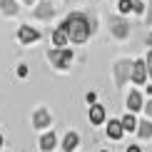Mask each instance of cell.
<instances>
[{"mask_svg":"<svg viewBox=\"0 0 152 152\" xmlns=\"http://www.w3.org/2000/svg\"><path fill=\"white\" fill-rule=\"evenodd\" d=\"M48 58L55 62V65H60V67H67L72 62V53L70 50H50L48 53Z\"/></svg>","mask_w":152,"mask_h":152,"instance_id":"cell-3","label":"cell"},{"mask_svg":"<svg viewBox=\"0 0 152 152\" xmlns=\"http://www.w3.org/2000/svg\"><path fill=\"white\" fill-rule=\"evenodd\" d=\"M105 120V110H102V105H92L90 107V122L92 125H100Z\"/></svg>","mask_w":152,"mask_h":152,"instance_id":"cell-8","label":"cell"},{"mask_svg":"<svg viewBox=\"0 0 152 152\" xmlns=\"http://www.w3.org/2000/svg\"><path fill=\"white\" fill-rule=\"evenodd\" d=\"M127 110H130V115H132V112H137V110H142V95L137 92V90H132L127 95Z\"/></svg>","mask_w":152,"mask_h":152,"instance_id":"cell-6","label":"cell"},{"mask_svg":"<svg viewBox=\"0 0 152 152\" xmlns=\"http://www.w3.org/2000/svg\"><path fill=\"white\" fill-rule=\"evenodd\" d=\"M147 20H150V25H152V3H150V12H147Z\"/></svg>","mask_w":152,"mask_h":152,"instance_id":"cell-22","label":"cell"},{"mask_svg":"<svg viewBox=\"0 0 152 152\" xmlns=\"http://www.w3.org/2000/svg\"><path fill=\"white\" fill-rule=\"evenodd\" d=\"M0 5H3V12H5V15H15V12H18V5L12 3V0H0Z\"/></svg>","mask_w":152,"mask_h":152,"instance_id":"cell-14","label":"cell"},{"mask_svg":"<svg viewBox=\"0 0 152 152\" xmlns=\"http://www.w3.org/2000/svg\"><path fill=\"white\" fill-rule=\"evenodd\" d=\"M18 37H20V42H35L37 37H40V33H37L35 28H30V25H23L20 33H18Z\"/></svg>","mask_w":152,"mask_h":152,"instance_id":"cell-5","label":"cell"},{"mask_svg":"<svg viewBox=\"0 0 152 152\" xmlns=\"http://www.w3.org/2000/svg\"><path fill=\"white\" fill-rule=\"evenodd\" d=\"M147 42H150V45H152V35H150V37H147Z\"/></svg>","mask_w":152,"mask_h":152,"instance_id":"cell-24","label":"cell"},{"mask_svg":"<svg viewBox=\"0 0 152 152\" xmlns=\"http://www.w3.org/2000/svg\"><path fill=\"white\" fill-rule=\"evenodd\" d=\"M145 65H147V72L152 75V50H150V55H147V60H145Z\"/></svg>","mask_w":152,"mask_h":152,"instance_id":"cell-19","label":"cell"},{"mask_svg":"<svg viewBox=\"0 0 152 152\" xmlns=\"http://www.w3.org/2000/svg\"><path fill=\"white\" fill-rule=\"evenodd\" d=\"M33 122H35V127H48V125H50V115L45 110H37L35 117H33Z\"/></svg>","mask_w":152,"mask_h":152,"instance_id":"cell-12","label":"cell"},{"mask_svg":"<svg viewBox=\"0 0 152 152\" xmlns=\"http://www.w3.org/2000/svg\"><path fill=\"white\" fill-rule=\"evenodd\" d=\"M53 10H55V5H50V3H42V8H37V10H35V15H37V18H48Z\"/></svg>","mask_w":152,"mask_h":152,"instance_id":"cell-15","label":"cell"},{"mask_svg":"<svg viewBox=\"0 0 152 152\" xmlns=\"http://www.w3.org/2000/svg\"><path fill=\"white\" fill-rule=\"evenodd\" d=\"M25 3H28V5H33V3H35V0H25Z\"/></svg>","mask_w":152,"mask_h":152,"instance_id":"cell-23","label":"cell"},{"mask_svg":"<svg viewBox=\"0 0 152 152\" xmlns=\"http://www.w3.org/2000/svg\"><path fill=\"white\" fill-rule=\"evenodd\" d=\"M58 145V137L53 135V132H48V135H42V140H40V147H42V152H50Z\"/></svg>","mask_w":152,"mask_h":152,"instance_id":"cell-11","label":"cell"},{"mask_svg":"<svg viewBox=\"0 0 152 152\" xmlns=\"http://www.w3.org/2000/svg\"><path fill=\"white\" fill-rule=\"evenodd\" d=\"M0 147H3V135H0Z\"/></svg>","mask_w":152,"mask_h":152,"instance_id":"cell-25","label":"cell"},{"mask_svg":"<svg viewBox=\"0 0 152 152\" xmlns=\"http://www.w3.org/2000/svg\"><path fill=\"white\" fill-rule=\"evenodd\" d=\"M137 132H140V137H152V122H140Z\"/></svg>","mask_w":152,"mask_h":152,"instance_id":"cell-16","label":"cell"},{"mask_svg":"<svg viewBox=\"0 0 152 152\" xmlns=\"http://www.w3.org/2000/svg\"><path fill=\"white\" fill-rule=\"evenodd\" d=\"M67 40H70V37H67V30H65V25H60V28L53 33V45H55V50L65 48V45H67Z\"/></svg>","mask_w":152,"mask_h":152,"instance_id":"cell-4","label":"cell"},{"mask_svg":"<svg viewBox=\"0 0 152 152\" xmlns=\"http://www.w3.org/2000/svg\"><path fill=\"white\" fill-rule=\"evenodd\" d=\"M62 25H65L67 37H70L72 42H85L87 37H90V33H92V25H90V20H87L82 12H72V15H67V20L62 23Z\"/></svg>","mask_w":152,"mask_h":152,"instance_id":"cell-1","label":"cell"},{"mask_svg":"<svg viewBox=\"0 0 152 152\" xmlns=\"http://www.w3.org/2000/svg\"><path fill=\"white\" fill-rule=\"evenodd\" d=\"M127 152H142V150L137 147V145H130V147H127Z\"/></svg>","mask_w":152,"mask_h":152,"instance_id":"cell-20","label":"cell"},{"mask_svg":"<svg viewBox=\"0 0 152 152\" xmlns=\"http://www.w3.org/2000/svg\"><path fill=\"white\" fill-rule=\"evenodd\" d=\"M120 122H122V130H125V132H135L137 127H140V122L135 120V115H125Z\"/></svg>","mask_w":152,"mask_h":152,"instance_id":"cell-9","label":"cell"},{"mask_svg":"<svg viewBox=\"0 0 152 152\" xmlns=\"http://www.w3.org/2000/svg\"><path fill=\"white\" fill-rule=\"evenodd\" d=\"M122 122H120V120H112L110 125H107V135L112 137V140H120V137H122Z\"/></svg>","mask_w":152,"mask_h":152,"instance_id":"cell-7","label":"cell"},{"mask_svg":"<svg viewBox=\"0 0 152 152\" xmlns=\"http://www.w3.org/2000/svg\"><path fill=\"white\" fill-rule=\"evenodd\" d=\"M112 33H115V37H125V35H127V23L117 20L115 25H112Z\"/></svg>","mask_w":152,"mask_h":152,"instance_id":"cell-13","label":"cell"},{"mask_svg":"<svg viewBox=\"0 0 152 152\" xmlns=\"http://www.w3.org/2000/svg\"><path fill=\"white\" fill-rule=\"evenodd\" d=\"M117 8H120V12H130L132 8H135V3H132V0H120Z\"/></svg>","mask_w":152,"mask_h":152,"instance_id":"cell-18","label":"cell"},{"mask_svg":"<svg viewBox=\"0 0 152 152\" xmlns=\"http://www.w3.org/2000/svg\"><path fill=\"white\" fill-rule=\"evenodd\" d=\"M77 145H80V137L75 135V132H67V135H65V140H62V147H65L67 152H72L75 147H77Z\"/></svg>","mask_w":152,"mask_h":152,"instance_id":"cell-10","label":"cell"},{"mask_svg":"<svg viewBox=\"0 0 152 152\" xmlns=\"http://www.w3.org/2000/svg\"><path fill=\"white\" fill-rule=\"evenodd\" d=\"M147 115L152 117V100H150V102H147Z\"/></svg>","mask_w":152,"mask_h":152,"instance_id":"cell-21","label":"cell"},{"mask_svg":"<svg viewBox=\"0 0 152 152\" xmlns=\"http://www.w3.org/2000/svg\"><path fill=\"white\" fill-rule=\"evenodd\" d=\"M130 77H132L135 85H142V82H145V77H147V65H145V60H135V62H132Z\"/></svg>","mask_w":152,"mask_h":152,"instance_id":"cell-2","label":"cell"},{"mask_svg":"<svg viewBox=\"0 0 152 152\" xmlns=\"http://www.w3.org/2000/svg\"><path fill=\"white\" fill-rule=\"evenodd\" d=\"M127 65H130V62H117V82H122L125 80V75H127Z\"/></svg>","mask_w":152,"mask_h":152,"instance_id":"cell-17","label":"cell"}]
</instances>
